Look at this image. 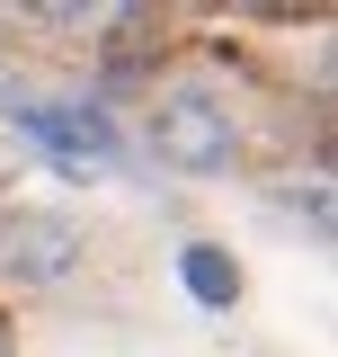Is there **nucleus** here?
<instances>
[{"label": "nucleus", "instance_id": "f257e3e1", "mask_svg": "<svg viewBox=\"0 0 338 357\" xmlns=\"http://www.w3.org/2000/svg\"><path fill=\"white\" fill-rule=\"evenodd\" d=\"M152 152H161L169 170H187V178L232 170V152H241L232 98H223L214 81H169L161 98H152Z\"/></svg>", "mask_w": 338, "mask_h": 357}, {"label": "nucleus", "instance_id": "f03ea898", "mask_svg": "<svg viewBox=\"0 0 338 357\" xmlns=\"http://www.w3.org/2000/svg\"><path fill=\"white\" fill-rule=\"evenodd\" d=\"M9 116L36 134V143L63 161V170H98V161L116 152V126H107V107H89V98H81V107H45V98H18V89H9Z\"/></svg>", "mask_w": 338, "mask_h": 357}, {"label": "nucleus", "instance_id": "7ed1b4c3", "mask_svg": "<svg viewBox=\"0 0 338 357\" xmlns=\"http://www.w3.org/2000/svg\"><path fill=\"white\" fill-rule=\"evenodd\" d=\"M72 259H81V223H72V215H18V232H9V268H18L27 286H63Z\"/></svg>", "mask_w": 338, "mask_h": 357}, {"label": "nucleus", "instance_id": "20e7f679", "mask_svg": "<svg viewBox=\"0 0 338 357\" xmlns=\"http://www.w3.org/2000/svg\"><path fill=\"white\" fill-rule=\"evenodd\" d=\"M178 277H187V295H196V304H214V312H223L232 295H241V259H232L223 241H187Z\"/></svg>", "mask_w": 338, "mask_h": 357}]
</instances>
